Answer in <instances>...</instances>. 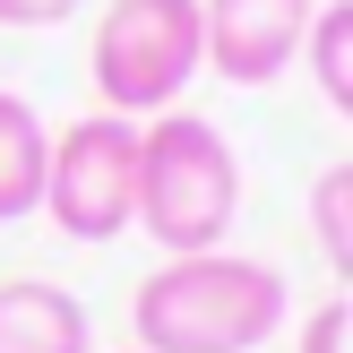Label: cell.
Listing matches in <instances>:
<instances>
[{
	"label": "cell",
	"mask_w": 353,
	"mask_h": 353,
	"mask_svg": "<svg viewBox=\"0 0 353 353\" xmlns=\"http://www.w3.org/2000/svg\"><path fill=\"white\" fill-rule=\"evenodd\" d=\"M130 353H147V345H130Z\"/></svg>",
	"instance_id": "12"
},
{
	"label": "cell",
	"mask_w": 353,
	"mask_h": 353,
	"mask_svg": "<svg viewBox=\"0 0 353 353\" xmlns=\"http://www.w3.org/2000/svg\"><path fill=\"white\" fill-rule=\"evenodd\" d=\"M0 353H95L86 302L52 276H9L0 285Z\"/></svg>",
	"instance_id": "6"
},
{
	"label": "cell",
	"mask_w": 353,
	"mask_h": 353,
	"mask_svg": "<svg viewBox=\"0 0 353 353\" xmlns=\"http://www.w3.org/2000/svg\"><path fill=\"white\" fill-rule=\"evenodd\" d=\"M43 172H52V130L26 95L0 86V224L43 207Z\"/></svg>",
	"instance_id": "7"
},
{
	"label": "cell",
	"mask_w": 353,
	"mask_h": 353,
	"mask_svg": "<svg viewBox=\"0 0 353 353\" xmlns=\"http://www.w3.org/2000/svg\"><path fill=\"white\" fill-rule=\"evenodd\" d=\"M302 61H310V78H319L327 112H336V121H353V0H327V9L310 17Z\"/></svg>",
	"instance_id": "8"
},
{
	"label": "cell",
	"mask_w": 353,
	"mask_h": 353,
	"mask_svg": "<svg viewBox=\"0 0 353 353\" xmlns=\"http://www.w3.org/2000/svg\"><path fill=\"white\" fill-rule=\"evenodd\" d=\"M207 69V17L199 0H112L95 17V103L155 121L181 103V86Z\"/></svg>",
	"instance_id": "3"
},
{
	"label": "cell",
	"mask_w": 353,
	"mask_h": 353,
	"mask_svg": "<svg viewBox=\"0 0 353 353\" xmlns=\"http://www.w3.org/2000/svg\"><path fill=\"white\" fill-rule=\"evenodd\" d=\"M302 353H353V293H336L302 319Z\"/></svg>",
	"instance_id": "10"
},
{
	"label": "cell",
	"mask_w": 353,
	"mask_h": 353,
	"mask_svg": "<svg viewBox=\"0 0 353 353\" xmlns=\"http://www.w3.org/2000/svg\"><path fill=\"white\" fill-rule=\"evenodd\" d=\"M43 216L69 241H121L138 224V121L130 112H86L52 138Z\"/></svg>",
	"instance_id": "4"
},
{
	"label": "cell",
	"mask_w": 353,
	"mask_h": 353,
	"mask_svg": "<svg viewBox=\"0 0 353 353\" xmlns=\"http://www.w3.org/2000/svg\"><path fill=\"white\" fill-rule=\"evenodd\" d=\"M61 17H78V0H0V26H17V34L61 26Z\"/></svg>",
	"instance_id": "11"
},
{
	"label": "cell",
	"mask_w": 353,
	"mask_h": 353,
	"mask_svg": "<svg viewBox=\"0 0 353 353\" xmlns=\"http://www.w3.org/2000/svg\"><path fill=\"white\" fill-rule=\"evenodd\" d=\"M241 216V155L216 121L155 112L138 121V233L172 250H224Z\"/></svg>",
	"instance_id": "2"
},
{
	"label": "cell",
	"mask_w": 353,
	"mask_h": 353,
	"mask_svg": "<svg viewBox=\"0 0 353 353\" xmlns=\"http://www.w3.org/2000/svg\"><path fill=\"white\" fill-rule=\"evenodd\" d=\"M310 233H319V259L336 268V285L353 293V164H327L310 181Z\"/></svg>",
	"instance_id": "9"
},
{
	"label": "cell",
	"mask_w": 353,
	"mask_h": 353,
	"mask_svg": "<svg viewBox=\"0 0 353 353\" xmlns=\"http://www.w3.org/2000/svg\"><path fill=\"white\" fill-rule=\"evenodd\" d=\"M207 17V69L233 86H276L310 43L319 0H199Z\"/></svg>",
	"instance_id": "5"
},
{
	"label": "cell",
	"mask_w": 353,
	"mask_h": 353,
	"mask_svg": "<svg viewBox=\"0 0 353 353\" xmlns=\"http://www.w3.org/2000/svg\"><path fill=\"white\" fill-rule=\"evenodd\" d=\"M293 285L250 250H172L130 293V327L147 353H259L285 327Z\"/></svg>",
	"instance_id": "1"
}]
</instances>
